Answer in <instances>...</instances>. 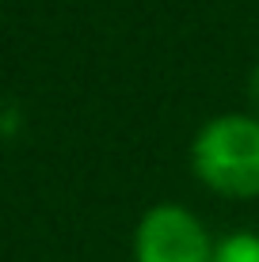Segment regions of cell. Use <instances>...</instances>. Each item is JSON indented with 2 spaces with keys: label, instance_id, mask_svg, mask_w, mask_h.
Wrapping results in <instances>:
<instances>
[{
  "label": "cell",
  "instance_id": "6da1fadb",
  "mask_svg": "<svg viewBox=\"0 0 259 262\" xmlns=\"http://www.w3.org/2000/svg\"><path fill=\"white\" fill-rule=\"evenodd\" d=\"M191 171L210 194L252 202L259 198V114H213L191 137Z\"/></svg>",
  "mask_w": 259,
  "mask_h": 262
},
{
  "label": "cell",
  "instance_id": "7a4b0ae2",
  "mask_svg": "<svg viewBox=\"0 0 259 262\" xmlns=\"http://www.w3.org/2000/svg\"><path fill=\"white\" fill-rule=\"evenodd\" d=\"M206 224L180 202H160L141 213L133 228V262H213Z\"/></svg>",
  "mask_w": 259,
  "mask_h": 262
},
{
  "label": "cell",
  "instance_id": "3957f363",
  "mask_svg": "<svg viewBox=\"0 0 259 262\" xmlns=\"http://www.w3.org/2000/svg\"><path fill=\"white\" fill-rule=\"evenodd\" d=\"M213 262H259V232H229L213 243Z\"/></svg>",
  "mask_w": 259,
  "mask_h": 262
},
{
  "label": "cell",
  "instance_id": "5b68a950",
  "mask_svg": "<svg viewBox=\"0 0 259 262\" xmlns=\"http://www.w3.org/2000/svg\"><path fill=\"white\" fill-rule=\"evenodd\" d=\"M0 4H4V0H0Z\"/></svg>",
  "mask_w": 259,
  "mask_h": 262
},
{
  "label": "cell",
  "instance_id": "277c9868",
  "mask_svg": "<svg viewBox=\"0 0 259 262\" xmlns=\"http://www.w3.org/2000/svg\"><path fill=\"white\" fill-rule=\"evenodd\" d=\"M248 103H252V111L259 114V61H255L252 76H248Z\"/></svg>",
  "mask_w": 259,
  "mask_h": 262
}]
</instances>
